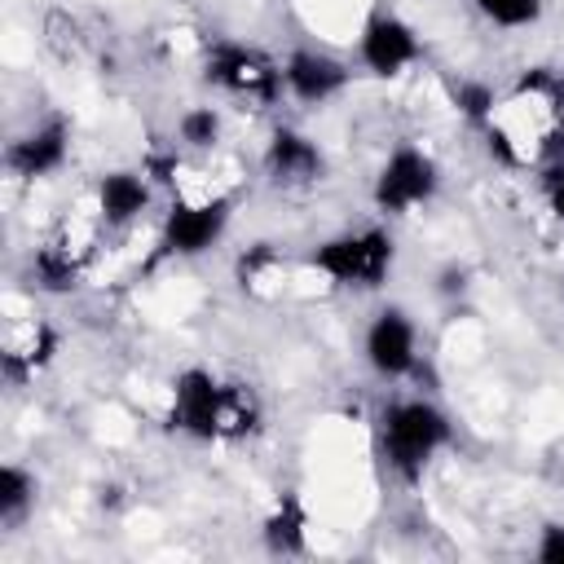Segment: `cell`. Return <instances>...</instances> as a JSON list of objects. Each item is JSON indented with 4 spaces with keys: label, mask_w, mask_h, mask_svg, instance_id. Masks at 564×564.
Wrapping results in <instances>:
<instances>
[{
    "label": "cell",
    "mask_w": 564,
    "mask_h": 564,
    "mask_svg": "<svg viewBox=\"0 0 564 564\" xmlns=\"http://www.w3.org/2000/svg\"><path fill=\"white\" fill-rule=\"evenodd\" d=\"M220 419V383L207 370H185L172 383V423L185 427L189 436L212 441Z\"/></svg>",
    "instance_id": "ba28073f"
},
{
    "label": "cell",
    "mask_w": 564,
    "mask_h": 564,
    "mask_svg": "<svg viewBox=\"0 0 564 564\" xmlns=\"http://www.w3.org/2000/svg\"><path fill=\"white\" fill-rule=\"evenodd\" d=\"M458 106H463V115H471V119H489L494 106H498V97H494L485 84H463V88H458Z\"/></svg>",
    "instance_id": "ffe728a7"
},
{
    "label": "cell",
    "mask_w": 564,
    "mask_h": 564,
    "mask_svg": "<svg viewBox=\"0 0 564 564\" xmlns=\"http://www.w3.org/2000/svg\"><path fill=\"white\" fill-rule=\"evenodd\" d=\"M414 57H419V40H414V31H410L401 18L379 13V18L361 31V62H366L375 75H397V70H405Z\"/></svg>",
    "instance_id": "30bf717a"
},
{
    "label": "cell",
    "mask_w": 564,
    "mask_h": 564,
    "mask_svg": "<svg viewBox=\"0 0 564 564\" xmlns=\"http://www.w3.org/2000/svg\"><path fill=\"white\" fill-rule=\"evenodd\" d=\"M207 79L234 97L247 101H273V93L282 88V70H273V62L256 48L242 44H220L207 57Z\"/></svg>",
    "instance_id": "277c9868"
},
{
    "label": "cell",
    "mask_w": 564,
    "mask_h": 564,
    "mask_svg": "<svg viewBox=\"0 0 564 564\" xmlns=\"http://www.w3.org/2000/svg\"><path fill=\"white\" fill-rule=\"evenodd\" d=\"M489 145L507 163H538L546 150H555V137L564 132V88L551 75H529L511 88L507 101L494 106Z\"/></svg>",
    "instance_id": "6da1fadb"
},
{
    "label": "cell",
    "mask_w": 564,
    "mask_h": 564,
    "mask_svg": "<svg viewBox=\"0 0 564 564\" xmlns=\"http://www.w3.org/2000/svg\"><path fill=\"white\" fill-rule=\"evenodd\" d=\"M546 203H551V212L564 220V163H555V167L546 172Z\"/></svg>",
    "instance_id": "7402d4cb"
},
{
    "label": "cell",
    "mask_w": 564,
    "mask_h": 564,
    "mask_svg": "<svg viewBox=\"0 0 564 564\" xmlns=\"http://www.w3.org/2000/svg\"><path fill=\"white\" fill-rule=\"evenodd\" d=\"M366 361L383 379H401L414 366V322L401 308H383L366 330Z\"/></svg>",
    "instance_id": "52a82bcc"
},
{
    "label": "cell",
    "mask_w": 564,
    "mask_h": 564,
    "mask_svg": "<svg viewBox=\"0 0 564 564\" xmlns=\"http://www.w3.org/2000/svg\"><path fill=\"white\" fill-rule=\"evenodd\" d=\"M264 163H269L273 181H282V185H304V181H313V176L322 172V154H317V145H313L308 137L291 132V128H278V132H273Z\"/></svg>",
    "instance_id": "4fadbf2b"
},
{
    "label": "cell",
    "mask_w": 564,
    "mask_h": 564,
    "mask_svg": "<svg viewBox=\"0 0 564 564\" xmlns=\"http://www.w3.org/2000/svg\"><path fill=\"white\" fill-rule=\"evenodd\" d=\"M264 542H269L273 551H282V555H291V551L304 546V516H300L295 502H282V507L269 516V524H264Z\"/></svg>",
    "instance_id": "e0dca14e"
},
{
    "label": "cell",
    "mask_w": 564,
    "mask_h": 564,
    "mask_svg": "<svg viewBox=\"0 0 564 564\" xmlns=\"http://www.w3.org/2000/svg\"><path fill=\"white\" fill-rule=\"evenodd\" d=\"M62 159H66V123L62 119H48V123L31 128L9 150V167L18 176H44V172L62 167Z\"/></svg>",
    "instance_id": "7c38bea8"
},
{
    "label": "cell",
    "mask_w": 564,
    "mask_h": 564,
    "mask_svg": "<svg viewBox=\"0 0 564 564\" xmlns=\"http://www.w3.org/2000/svg\"><path fill=\"white\" fill-rule=\"evenodd\" d=\"M538 560L542 564H564V524H551L538 542Z\"/></svg>",
    "instance_id": "44dd1931"
},
{
    "label": "cell",
    "mask_w": 564,
    "mask_h": 564,
    "mask_svg": "<svg viewBox=\"0 0 564 564\" xmlns=\"http://www.w3.org/2000/svg\"><path fill=\"white\" fill-rule=\"evenodd\" d=\"M313 264L339 286H379L392 269V238L383 229L344 234V238L322 242Z\"/></svg>",
    "instance_id": "3957f363"
},
{
    "label": "cell",
    "mask_w": 564,
    "mask_h": 564,
    "mask_svg": "<svg viewBox=\"0 0 564 564\" xmlns=\"http://www.w3.org/2000/svg\"><path fill=\"white\" fill-rule=\"evenodd\" d=\"M145 198H150V189H145V181H141L137 172H110V176H101V185H97V207H101V216H106L110 225L132 220V216L145 207Z\"/></svg>",
    "instance_id": "5bb4252c"
},
{
    "label": "cell",
    "mask_w": 564,
    "mask_h": 564,
    "mask_svg": "<svg viewBox=\"0 0 564 564\" xmlns=\"http://www.w3.org/2000/svg\"><path fill=\"white\" fill-rule=\"evenodd\" d=\"M449 441V423L427 401H401L383 414V454L401 476H419L423 463Z\"/></svg>",
    "instance_id": "7a4b0ae2"
},
{
    "label": "cell",
    "mask_w": 564,
    "mask_h": 564,
    "mask_svg": "<svg viewBox=\"0 0 564 564\" xmlns=\"http://www.w3.org/2000/svg\"><path fill=\"white\" fill-rule=\"evenodd\" d=\"M476 9L498 26H529L542 13V0H476Z\"/></svg>",
    "instance_id": "ac0fdd59"
},
{
    "label": "cell",
    "mask_w": 564,
    "mask_h": 564,
    "mask_svg": "<svg viewBox=\"0 0 564 564\" xmlns=\"http://www.w3.org/2000/svg\"><path fill=\"white\" fill-rule=\"evenodd\" d=\"M57 348V335L35 322V317H9L4 322V335H0V361H4V375L18 383L26 375H35Z\"/></svg>",
    "instance_id": "9c48e42d"
},
{
    "label": "cell",
    "mask_w": 564,
    "mask_h": 564,
    "mask_svg": "<svg viewBox=\"0 0 564 564\" xmlns=\"http://www.w3.org/2000/svg\"><path fill=\"white\" fill-rule=\"evenodd\" d=\"M31 502H35V480L18 463H4L0 467V524L22 520Z\"/></svg>",
    "instance_id": "2e32d148"
},
{
    "label": "cell",
    "mask_w": 564,
    "mask_h": 564,
    "mask_svg": "<svg viewBox=\"0 0 564 564\" xmlns=\"http://www.w3.org/2000/svg\"><path fill=\"white\" fill-rule=\"evenodd\" d=\"M282 79H286V88H291L300 101H326V97H335V93L348 84V70H344L330 53L300 48V53L286 57Z\"/></svg>",
    "instance_id": "8fae6325"
},
{
    "label": "cell",
    "mask_w": 564,
    "mask_h": 564,
    "mask_svg": "<svg viewBox=\"0 0 564 564\" xmlns=\"http://www.w3.org/2000/svg\"><path fill=\"white\" fill-rule=\"evenodd\" d=\"M216 132H220V119H216L212 106H194V110L181 115V141H189V145H212Z\"/></svg>",
    "instance_id": "d6986e66"
},
{
    "label": "cell",
    "mask_w": 564,
    "mask_h": 564,
    "mask_svg": "<svg viewBox=\"0 0 564 564\" xmlns=\"http://www.w3.org/2000/svg\"><path fill=\"white\" fill-rule=\"evenodd\" d=\"M436 189V163L414 150V145H401L375 176V207L379 212H410L419 203H427Z\"/></svg>",
    "instance_id": "5b68a950"
},
{
    "label": "cell",
    "mask_w": 564,
    "mask_h": 564,
    "mask_svg": "<svg viewBox=\"0 0 564 564\" xmlns=\"http://www.w3.org/2000/svg\"><path fill=\"white\" fill-rule=\"evenodd\" d=\"M229 220V203L225 198H181L167 212V229H163V247L176 256H198L207 251Z\"/></svg>",
    "instance_id": "8992f818"
},
{
    "label": "cell",
    "mask_w": 564,
    "mask_h": 564,
    "mask_svg": "<svg viewBox=\"0 0 564 564\" xmlns=\"http://www.w3.org/2000/svg\"><path fill=\"white\" fill-rule=\"evenodd\" d=\"M256 427V401L247 388L238 383H220V419H216V436H247Z\"/></svg>",
    "instance_id": "9a60e30c"
}]
</instances>
